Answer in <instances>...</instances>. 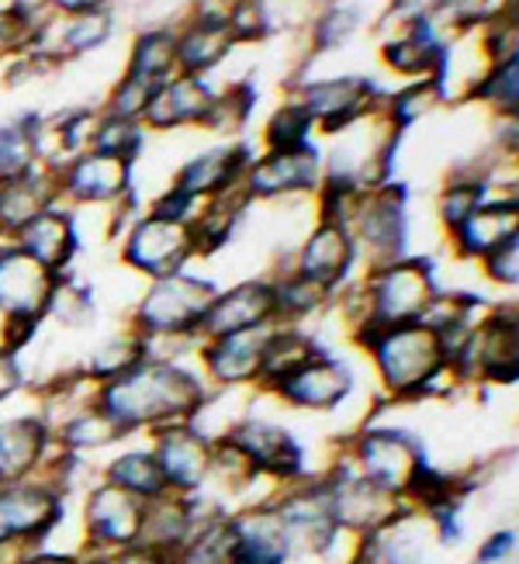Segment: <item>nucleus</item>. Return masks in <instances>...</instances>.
Listing matches in <instances>:
<instances>
[{
  "label": "nucleus",
  "instance_id": "f03ea898",
  "mask_svg": "<svg viewBox=\"0 0 519 564\" xmlns=\"http://www.w3.org/2000/svg\"><path fill=\"white\" fill-rule=\"evenodd\" d=\"M208 395V381L197 371L194 350L181 357H145L129 375L97 388L111 423L126 436H150L163 426L191 423Z\"/></svg>",
  "mask_w": 519,
  "mask_h": 564
},
{
  "label": "nucleus",
  "instance_id": "423d86ee",
  "mask_svg": "<svg viewBox=\"0 0 519 564\" xmlns=\"http://www.w3.org/2000/svg\"><path fill=\"white\" fill-rule=\"evenodd\" d=\"M339 447L346 460L357 468V475H364L367 481H375L378 488L399 499L406 496L415 468L426 457V444L412 430L381 420L360 423L354 433H346L339 440Z\"/></svg>",
  "mask_w": 519,
  "mask_h": 564
},
{
  "label": "nucleus",
  "instance_id": "ddd939ff",
  "mask_svg": "<svg viewBox=\"0 0 519 564\" xmlns=\"http://www.w3.org/2000/svg\"><path fill=\"white\" fill-rule=\"evenodd\" d=\"M145 502L97 478L80 496V541L90 554H115L142 541Z\"/></svg>",
  "mask_w": 519,
  "mask_h": 564
},
{
  "label": "nucleus",
  "instance_id": "79ce46f5",
  "mask_svg": "<svg viewBox=\"0 0 519 564\" xmlns=\"http://www.w3.org/2000/svg\"><path fill=\"white\" fill-rule=\"evenodd\" d=\"M315 118L305 111L302 101H291L281 105L274 115H270L267 129H263V145L267 153H291V150H305V145H315L312 135H315Z\"/></svg>",
  "mask_w": 519,
  "mask_h": 564
},
{
  "label": "nucleus",
  "instance_id": "393cba45",
  "mask_svg": "<svg viewBox=\"0 0 519 564\" xmlns=\"http://www.w3.org/2000/svg\"><path fill=\"white\" fill-rule=\"evenodd\" d=\"M14 242L32 260H39L45 271L63 278V274H69L73 260H77V253H80L77 215H73L69 208H63V202H60L53 208H45L42 215H35L32 223L14 236Z\"/></svg>",
  "mask_w": 519,
  "mask_h": 564
},
{
  "label": "nucleus",
  "instance_id": "2f4dec72",
  "mask_svg": "<svg viewBox=\"0 0 519 564\" xmlns=\"http://www.w3.org/2000/svg\"><path fill=\"white\" fill-rule=\"evenodd\" d=\"M60 205V181L53 166H39L29 177L0 184V239H14L35 215Z\"/></svg>",
  "mask_w": 519,
  "mask_h": 564
},
{
  "label": "nucleus",
  "instance_id": "f257e3e1",
  "mask_svg": "<svg viewBox=\"0 0 519 564\" xmlns=\"http://www.w3.org/2000/svg\"><path fill=\"white\" fill-rule=\"evenodd\" d=\"M354 347L367 357L375 371L378 399L385 405H415L451 399L464 388L457 371L447 364V350L430 323L375 326L367 323L350 336Z\"/></svg>",
  "mask_w": 519,
  "mask_h": 564
},
{
  "label": "nucleus",
  "instance_id": "9d476101",
  "mask_svg": "<svg viewBox=\"0 0 519 564\" xmlns=\"http://www.w3.org/2000/svg\"><path fill=\"white\" fill-rule=\"evenodd\" d=\"M350 232L357 242L360 271L381 267L391 260L412 257L409 253V212H406V187L402 184H381L360 194V202L350 218Z\"/></svg>",
  "mask_w": 519,
  "mask_h": 564
},
{
  "label": "nucleus",
  "instance_id": "4be33fe9",
  "mask_svg": "<svg viewBox=\"0 0 519 564\" xmlns=\"http://www.w3.org/2000/svg\"><path fill=\"white\" fill-rule=\"evenodd\" d=\"M56 274L24 253L14 239H0V315L4 318H45Z\"/></svg>",
  "mask_w": 519,
  "mask_h": 564
},
{
  "label": "nucleus",
  "instance_id": "a878e982",
  "mask_svg": "<svg viewBox=\"0 0 519 564\" xmlns=\"http://www.w3.org/2000/svg\"><path fill=\"white\" fill-rule=\"evenodd\" d=\"M233 517V564H288L291 544L270 502L242 506Z\"/></svg>",
  "mask_w": 519,
  "mask_h": 564
},
{
  "label": "nucleus",
  "instance_id": "49530a36",
  "mask_svg": "<svg viewBox=\"0 0 519 564\" xmlns=\"http://www.w3.org/2000/svg\"><path fill=\"white\" fill-rule=\"evenodd\" d=\"M488 202V177L482 174H472V177H454L447 187H443L440 194V223L447 232H454L467 215H472L475 208H482Z\"/></svg>",
  "mask_w": 519,
  "mask_h": 564
},
{
  "label": "nucleus",
  "instance_id": "a211bd4d",
  "mask_svg": "<svg viewBox=\"0 0 519 564\" xmlns=\"http://www.w3.org/2000/svg\"><path fill=\"white\" fill-rule=\"evenodd\" d=\"M278 326V305L270 278H242L229 288H218L215 299L202 318L197 339H215L246 329H267Z\"/></svg>",
  "mask_w": 519,
  "mask_h": 564
},
{
  "label": "nucleus",
  "instance_id": "ea45409f",
  "mask_svg": "<svg viewBox=\"0 0 519 564\" xmlns=\"http://www.w3.org/2000/svg\"><path fill=\"white\" fill-rule=\"evenodd\" d=\"M177 73V35L170 29H150L142 32L129 53L126 77L145 84V87H160Z\"/></svg>",
  "mask_w": 519,
  "mask_h": 564
},
{
  "label": "nucleus",
  "instance_id": "a19ab883",
  "mask_svg": "<svg viewBox=\"0 0 519 564\" xmlns=\"http://www.w3.org/2000/svg\"><path fill=\"white\" fill-rule=\"evenodd\" d=\"M173 564H233V517L221 512L205 523H197L194 533Z\"/></svg>",
  "mask_w": 519,
  "mask_h": 564
},
{
  "label": "nucleus",
  "instance_id": "5701e85b",
  "mask_svg": "<svg viewBox=\"0 0 519 564\" xmlns=\"http://www.w3.org/2000/svg\"><path fill=\"white\" fill-rule=\"evenodd\" d=\"M447 56L451 45L430 18L399 24V32L381 45V59L388 69L409 80H440V87L447 77Z\"/></svg>",
  "mask_w": 519,
  "mask_h": 564
},
{
  "label": "nucleus",
  "instance_id": "6e6552de",
  "mask_svg": "<svg viewBox=\"0 0 519 564\" xmlns=\"http://www.w3.org/2000/svg\"><path fill=\"white\" fill-rule=\"evenodd\" d=\"M229 444L250 460V468L274 481V485H294V481H309V478H318V471L312 468V454L305 447V440L294 433L288 423L274 420V415H263L253 412L239 420L233 426V433L226 436Z\"/></svg>",
  "mask_w": 519,
  "mask_h": 564
},
{
  "label": "nucleus",
  "instance_id": "4c0bfd02",
  "mask_svg": "<svg viewBox=\"0 0 519 564\" xmlns=\"http://www.w3.org/2000/svg\"><path fill=\"white\" fill-rule=\"evenodd\" d=\"M39 115L14 118L8 126H0V184H11L29 177L32 170L45 166L39 153Z\"/></svg>",
  "mask_w": 519,
  "mask_h": 564
},
{
  "label": "nucleus",
  "instance_id": "412c9836",
  "mask_svg": "<svg viewBox=\"0 0 519 564\" xmlns=\"http://www.w3.org/2000/svg\"><path fill=\"white\" fill-rule=\"evenodd\" d=\"M53 454L56 440L39 409L0 415V485L39 478Z\"/></svg>",
  "mask_w": 519,
  "mask_h": 564
},
{
  "label": "nucleus",
  "instance_id": "f8f14e48",
  "mask_svg": "<svg viewBox=\"0 0 519 564\" xmlns=\"http://www.w3.org/2000/svg\"><path fill=\"white\" fill-rule=\"evenodd\" d=\"M274 399L278 409L305 412V415H336L357 395V375L333 350H318L312 360H305L299 371H291L281 384L263 391Z\"/></svg>",
  "mask_w": 519,
  "mask_h": 564
},
{
  "label": "nucleus",
  "instance_id": "13d9d810",
  "mask_svg": "<svg viewBox=\"0 0 519 564\" xmlns=\"http://www.w3.org/2000/svg\"><path fill=\"white\" fill-rule=\"evenodd\" d=\"M440 0H391V18L399 24H409L415 18H433Z\"/></svg>",
  "mask_w": 519,
  "mask_h": 564
},
{
  "label": "nucleus",
  "instance_id": "864d4df0",
  "mask_svg": "<svg viewBox=\"0 0 519 564\" xmlns=\"http://www.w3.org/2000/svg\"><path fill=\"white\" fill-rule=\"evenodd\" d=\"M153 87H145L132 77H121L118 87L111 90V101H108V115H121V118H142V108L150 101Z\"/></svg>",
  "mask_w": 519,
  "mask_h": 564
},
{
  "label": "nucleus",
  "instance_id": "58836bf2",
  "mask_svg": "<svg viewBox=\"0 0 519 564\" xmlns=\"http://www.w3.org/2000/svg\"><path fill=\"white\" fill-rule=\"evenodd\" d=\"M97 318V291L73 274H63L53 288V299L45 305V326H56L63 336L66 333H84L94 326Z\"/></svg>",
  "mask_w": 519,
  "mask_h": 564
},
{
  "label": "nucleus",
  "instance_id": "7ed1b4c3",
  "mask_svg": "<svg viewBox=\"0 0 519 564\" xmlns=\"http://www.w3.org/2000/svg\"><path fill=\"white\" fill-rule=\"evenodd\" d=\"M218 284L212 278L194 274L191 267L177 274L145 281L132 312L129 326L150 343V354L160 347H173V354H187L197 347V329L215 299Z\"/></svg>",
  "mask_w": 519,
  "mask_h": 564
},
{
  "label": "nucleus",
  "instance_id": "9b49d317",
  "mask_svg": "<svg viewBox=\"0 0 519 564\" xmlns=\"http://www.w3.org/2000/svg\"><path fill=\"white\" fill-rule=\"evenodd\" d=\"M118 260L129 274L142 281H156L166 274L187 271L191 260H197L194 232L184 223L173 218H160L153 212L136 215L121 232V250Z\"/></svg>",
  "mask_w": 519,
  "mask_h": 564
},
{
  "label": "nucleus",
  "instance_id": "cd10ccee",
  "mask_svg": "<svg viewBox=\"0 0 519 564\" xmlns=\"http://www.w3.org/2000/svg\"><path fill=\"white\" fill-rule=\"evenodd\" d=\"M447 236H451V250L457 260L482 263L491 250H499L506 239L519 236V205L516 198H488Z\"/></svg>",
  "mask_w": 519,
  "mask_h": 564
},
{
  "label": "nucleus",
  "instance_id": "2eb2a0df",
  "mask_svg": "<svg viewBox=\"0 0 519 564\" xmlns=\"http://www.w3.org/2000/svg\"><path fill=\"white\" fill-rule=\"evenodd\" d=\"M291 271L318 288H326L329 294H336L360 271L354 232L339 223H323V218H315L312 232L299 242V250H294Z\"/></svg>",
  "mask_w": 519,
  "mask_h": 564
},
{
  "label": "nucleus",
  "instance_id": "de8ad7c7",
  "mask_svg": "<svg viewBox=\"0 0 519 564\" xmlns=\"http://www.w3.org/2000/svg\"><path fill=\"white\" fill-rule=\"evenodd\" d=\"M253 101H257V94L250 84H233L226 87L221 94H215V101H212V111L205 118V129L208 132H239L246 121H250V111H253Z\"/></svg>",
  "mask_w": 519,
  "mask_h": 564
},
{
  "label": "nucleus",
  "instance_id": "bf43d9fd",
  "mask_svg": "<svg viewBox=\"0 0 519 564\" xmlns=\"http://www.w3.org/2000/svg\"><path fill=\"white\" fill-rule=\"evenodd\" d=\"M111 0H48V8H53L60 18H73V14H87V11H101L108 8Z\"/></svg>",
  "mask_w": 519,
  "mask_h": 564
},
{
  "label": "nucleus",
  "instance_id": "052dcab7",
  "mask_svg": "<svg viewBox=\"0 0 519 564\" xmlns=\"http://www.w3.org/2000/svg\"><path fill=\"white\" fill-rule=\"evenodd\" d=\"M11 8L29 18H42L48 11V0H11Z\"/></svg>",
  "mask_w": 519,
  "mask_h": 564
},
{
  "label": "nucleus",
  "instance_id": "c9c22d12",
  "mask_svg": "<svg viewBox=\"0 0 519 564\" xmlns=\"http://www.w3.org/2000/svg\"><path fill=\"white\" fill-rule=\"evenodd\" d=\"M318 350H329L318 343V336L305 326H284L278 323L267 336L263 347V367H260V391H270L274 384H281L291 371H299L305 360H312Z\"/></svg>",
  "mask_w": 519,
  "mask_h": 564
},
{
  "label": "nucleus",
  "instance_id": "1a4fd4ad",
  "mask_svg": "<svg viewBox=\"0 0 519 564\" xmlns=\"http://www.w3.org/2000/svg\"><path fill=\"white\" fill-rule=\"evenodd\" d=\"M318 478H323V485H326L336 527L346 530V533H354V536L378 533L409 509L406 499L391 496V492H385V488H378L375 481H367L364 475H357L354 464L346 460L343 447H336L329 468Z\"/></svg>",
  "mask_w": 519,
  "mask_h": 564
},
{
  "label": "nucleus",
  "instance_id": "6ab92c4d",
  "mask_svg": "<svg viewBox=\"0 0 519 564\" xmlns=\"http://www.w3.org/2000/svg\"><path fill=\"white\" fill-rule=\"evenodd\" d=\"M150 440V451L163 471L166 492L177 496H194L208 485L212 475V440H205L191 423L177 426H163L156 433L145 436Z\"/></svg>",
  "mask_w": 519,
  "mask_h": 564
},
{
  "label": "nucleus",
  "instance_id": "f704fd0d",
  "mask_svg": "<svg viewBox=\"0 0 519 564\" xmlns=\"http://www.w3.org/2000/svg\"><path fill=\"white\" fill-rule=\"evenodd\" d=\"M45 29L56 32V39L53 42H39L32 48H42V53H48L53 59L66 63V59H77V56L94 53V48H101L115 32V14H111V8H101V11L60 18L56 24L45 21Z\"/></svg>",
  "mask_w": 519,
  "mask_h": 564
},
{
  "label": "nucleus",
  "instance_id": "72a5a7b5",
  "mask_svg": "<svg viewBox=\"0 0 519 564\" xmlns=\"http://www.w3.org/2000/svg\"><path fill=\"white\" fill-rule=\"evenodd\" d=\"M197 523H202V520H197L191 499L177 496V492H166V496H160L153 502H145L142 541L139 544L153 547V551H160L166 557H177Z\"/></svg>",
  "mask_w": 519,
  "mask_h": 564
},
{
  "label": "nucleus",
  "instance_id": "603ef678",
  "mask_svg": "<svg viewBox=\"0 0 519 564\" xmlns=\"http://www.w3.org/2000/svg\"><path fill=\"white\" fill-rule=\"evenodd\" d=\"M516 551H519L516 527H496L488 536H482L472 564H516Z\"/></svg>",
  "mask_w": 519,
  "mask_h": 564
},
{
  "label": "nucleus",
  "instance_id": "bb28decb",
  "mask_svg": "<svg viewBox=\"0 0 519 564\" xmlns=\"http://www.w3.org/2000/svg\"><path fill=\"white\" fill-rule=\"evenodd\" d=\"M250 163H253V153L246 150V145H215V150L191 156L177 170L173 187L191 194V198H197V202H212V198H218V194L239 187Z\"/></svg>",
  "mask_w": 519,
  "mask_h": 564
},
{
  "label": "nucleus",
  "instance_id": "b1692460",
  "mask_svg": "<svg viewBox=\"0 0 519 564\" xmlns=\"http://www.w3.org/2000/svg\"><path fill=\"white\" fill-rule=\"evenodd\" d=\"M215 90L205 84V77H187V73H173L170 80L153 87L150 101L142 108V129H184V126H205L212 111Z\"/></svg>",
  "mask_w": 519,
  "mask_h": 564
},
{
  "label": "nucleus",
  "instance_id": "c03bdc74",
  "mask_svg": "<svg viewBox=\"0 0 519 564\" xmlns=\"http://www.w3.org/2000/svg\"><path fill=\"white\" fill-rule=\"evenodd\" d=\"M467 97H475V101L488 105L499 118H516V105H519V59L485 66V73H478V80L472 84Z\"/></svg>",
  "mask_w": 519,
  "mask_h": 564
},
{
  "label": "nucleus",
  "instance_id": "09e8293b",
  "mask_svg": "<svg viewBox=\"0 0 519 564\" xmlns=\"http://www.w3.org/2000/svg\"><path fill=\"white\" fill-rule=\"evenodd\" d=\"M360 24V11L354 4H329L312 24V48L315 53H329L343 42H350Z\"/></svg>",
  "mask_w": 519,
  "mask_h": 564
},
{
  "label": "nucleus",
  "instance_id": "c756f323",
  "mask_svg": "<svg viewBox=\"0 0 519 564\" xmlns=\"http://www.w3.org/2000/svg\"><path fill=\"white\" fill-rule=\"evenodd\" d=\"M221 11H197L181 32H173L177 35V73L205 77V73H212L215 66L229 59L236 39L229 32L226 18H221Z\"/></svg>",
  "mask_w": 519,
  "mask_h": 564
},
{
  "label": "nucleus",
  "instance_id": "37998d69",
  "mask_svg": "<svg viewBox=\"0 0 519 564\" xmlns=\"http://www.w3.org/2000/svg\"><path fill=\"white\" fill-rule=\"evenodd\" d=\"M440 101H443L440 80H409L402 90H394L388 101H381V111L394 132H406L415 121H423Z\"/></svg>",
  "mask_w": 519,
  "mask_h": 564
},
{
  "label": "nucleus",
  "instance_id": "dca6fc26",
  "mask_svg": "<svg viewBox=\"0 0 519 564\" xmlns=\"http://www.w3.org/2000/svg\"><path fill=\"white\" fill-rule=\"evenodd\" d=\"M326 177V160L315 145L291 153H263L253 156L242 177V191L250 202H274L291 194H315Z\"/></svg>",
  "mask_w": 519,
  "mask_h": 564
},
{
  "label": "nucleus",
  "instance_id": "20e7f679",
  "mask_svg": "<svg viewBox=\"0 0 519 564\" xmlns=\"http://www.w3.org/2000/svg\"><path fill=\"white\" fill-rule=\"evenodd\" d=\"M357 278L367 299V318L375 326L423 323L443 291L436 267L426 257L391 260L381 267H370V271H360Z\"/></svg>",
  "mask_w": 519,
  "mask_h": 564
},
{
  "label": "nucleus",
  "instance_id": "4468645a",
  "mask_svg": "<svg viewBox=\"0 0 519 564\" xmlns=\"http://www.w3.org/2000/svg\"><path fill=\"white\" fill-rule=\"evenodd\" d=\"M60 202L87 205V208H115L132 198V163L105 156V153H80L56 170Z\"/></svg>",
  "mask_w": 519,
  "mask_h": 564
},
{
  "label": "nucleus",
  "instance_id": "6e6d98bb",
  "mask_svg": "<svg viewBox=\"0 0 519 564\" xmlns=\"http://www.w3.org/2000/svg\"><path fill=\"white\" fill-rule=\"evenodd\" d=\"M8 564H84V554L60 551V547H29L14 554Z\"/></svg>",
  "mask_w": 519,
  "mask_h": 564
},
{
  "label": "nucleus",
  "instance_id": "39448f33",
  "mask_svg": "<svg viewBox=\"0 0 519 564\" xmlns=\"http://www.w3.org/2000/svg\"><path fill=\"white\" fill-rule=\"evenodd\" d=\"M69 520V499L48 478L0 485V564L29 547H45Z\"/></svg>",
  "mask_w": 519,
  "mask_h": 564
},
{
  "label": "nucleus",
  "instance_id": "a18cd8bd",
  "mask_svg": "<svg viewBox=\"0 0 519 564\" xmlns=\"http://www.w3.org/2000/svg\"><path fill=\"white\" fill-rule=\"evenodd\" d=\"M145 142V129L139 118H121V115H97L94 132H90V150L105 153V156H118L136 163L139 150Z\"/></svg>",
  "mask_w": 519,
  "mask_h": 564
},
{
  "label": "nucleus",
  "instance_id": "4d7b16f0",
  "mask_svg": "<svg viewBox=\"0 0 519 564\" xmlns=\"http://www.w3.org/2000/svg\"><path fill=\"white\" fill-rule=\"evenodd\" d=\"M101 564H173V557L145 547V544H132L126 551H115V554H101Z\"/></svg>",
  "mask_w": 519,
  "mask_h": 564
},
{
  "label": "nucleus",
  "instance_id": "f3484780",
  "mask_svg": "<svg viewBox=\"0 0 519 564\" xmlns=\"http://www.w3.org/2000/svg\"><path fill=\"white\" fill-rule=\"evenodd\" d=\"M270 329L274 326L197 339L194 360H197V371L205 375L208 388H257Z\"/></svg>",
  "mask_w": 519,
  "mask_h": 564
},
{
  "label": "nucleus",
  "instance_id": "c85d7f7f",
  "mask_svg": "<svg viewBox=\"0 0 519 564\" xmlns=\"http://www.w3.org/2000/svg\"><path fill=\"white\" fill-rule=\"evenodd\" d=\"M48 430H53V440H56L60 451L77 454V457H90V460L101 457V454H111L121 440H129L111 423V415L97 405V395L66 409L60 420L48 423Z\"/></svg>",
  "mask_w": 519,
  "mask_h": 564
},
{
  "label": "nucleus",
  "instance_id": "5fc2aeb1",
  "mask_svg": "<svg viewBox=\"0 0 519 564\" xmlns=\"http://www.w3.org/2000/svg\"><path fill=\"white\" fill-rule=\"evenodd\" d=\"M24 391H29V384H24V371H21L18 354L0 350V409L14 399H21Z\"/></svg>",
  "mask_w": 519,
  "mask_h": 564
},
{
  "label": "nucleus",
  "instance_id": "aec40b11",
  "mask_svg": "<svg viewBox=\"0 0 519 564\" xmlns=\"http://www.w3.org/2000/svg\"><path fill=\"white\" fill-rule=\"evenodd\" d=\"M305 111L315 118V126L326 135H336L350 129L354 121L367 118L370 111L381 108L378 87L367 77H326V80H309L299 87V97Z\"/></svg>",
  "mask_w": 519,
  "mask_h": 564
},
{
  "label": "nucleus",
  "instance_id": "473e14b6",
  "mask_svg": "<svg viewBox=\"0 0 519 564\" xmlns=\"http://www.w3.org/2000/svg\"><path fill=\"white\" fill-rule=\"evenodd\" d=\"M145 357H150V343H145L126 318V326L115 329V333H105L97 343H90L87 354L77 360L80 375L90 381V384H108L121 375H129L132 367H139Z\"/></svg>",
  "mask_w": 519,
  "mask_h": 564
},
{
  "label": "nucleus",
  "instance_id": "7c9ffc66",
  "mask_svg": "<svg viewBox=\"0 0 519 564\" xmlns=\"http://www.w3.org/2000/svg\"><path fill=\"white\" fill-rule=\"evenodd\" d=\"M97 471H101V481L121 488V492H129L142 502L166 496V481L150 451V440H142V444H132V436L121 440V444L97 464Z\"/></svg>",
  "mask_w": 519,
  "mask_h": 564
},
{
  "label": "nucleus",
  "instance_id": "3c124183",
  "mask_svg": "<svg viewBox=\"0 0 519 564\" xmlns=\"http://www.w3.org/2000/svg\"><path fill=\"white\" fill-rule=\"evenodd\" d=\"M478 271L496 291H516L519 288V236L506 239L499 250H491L478 263Z\"/></svg>",
  "mask_w": 519,
  "mask_h": 564
},
{
  "label": "nucleus",
  "instance_id": "e433bc0d",
  "mask_svg": "<svg viewBox=\"0 0 519 564\" xmlns=\"http://www.w3.org/2000/svg\"><path fill=\"white\" fill-rule=\"evenodd\" d=\"M270 288H274V305H278V323L284 326H305L312 329L318 318L326 315L333 294L294 274L291 267L281 274H270Z\"/></svg>",
  "mask_w": 519,
  "mask_h": 564
},
{
  "label": "nucleus",
  "instance_id": "0eeeda50",
  "mask_svg": "<svg viewBox=\"0 0 519 564\" xmlns=\"http://www.w3.org/2000/svg\"><path fill=\"white\" fill-rule=\"evenodd\" d=\"M464 388H512L519 378V315L516 299H499L478 318V326L467 336L461 354L451 360Z\"/></svg>",
  "mask_w": 519,
  "mask_h": 564
},
{
  "label": "nucleus",
  "instance_id": "8fccbe9b",
  "mask_svg": "<svg viewBox=\"0 0 519 564\" xmlns=\"http://www.w3.org/2000/svg\"><path fill=\"white\" fill-rule=\"evenodd\" d=\"M221 18H226L229 32L239 42H260L270 35V11H267V0H229V8L221 11Z\"/></svg>",
  "mask_w": 519,
  "mask_h": 564
}]
</instances>
